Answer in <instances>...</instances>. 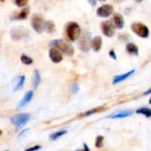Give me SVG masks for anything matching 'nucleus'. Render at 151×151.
Masks as SVG:
<instances>
[{
    "mask_svg": "<svg viewBox=\"0 0 151 151\" xmlns=\"http://www.w3.org/2000/svg\"><path fill=\"white\" fill-rule=\"evenodd\" d=\"M70 90H71V92H72L73 94H77L78 91H79V86H78L77 84H73V85L71 86Z\"/></svg>",
    "mask_w": 151,
    "mask_h": 151,
    "instance_id": "28",
    "label": "nucleus"
},
{
    "mask_svg": "<svg viewBox=\"0 0 151 151\" xmlns=\"http://www.w3.org/2000/svg\"><path fill=\"white\" fill-rule=\"evenodd\" d=\"M113 22H114V25L115 27L118 28V29H121L123 28L124 25H125V22H124V19L123 17L119 14V13H116L113 17Z\"/></svg>",
    "mask_w": 151,
    "mask_h": 151,
    "instance_id": "13",
    "label": "nucleus"
},
{
    "mask_svg": "<svg viewBox=\"0 0 151 151\" xmlns=\"http://www.w3.org/2000/svg\"><path fill=\"white\" fill-rule=\"evenodd\" d=\"M104 136L102 135H98L96 139V147L97 149H100L103 147V144H104Z\"/></svg>",
    "mask_w": 151,
    "mask_h": 151,
    "instance_id": "25",
    "label": "nucleus"
},
{
    "mask_svg": "<svg viewBox=\"0 0 151 151\" xmlns=\"http://www.w3.org/2000/svg\"><path fill=\"white\" fill-rule=\"evenodd\" d=\"M30 120V115L27 113H19L17 115H14L11 118L10 121L11 123L17 129L22 128Z\"/></svg>",
    "mask_w": 151,
    "mask_h": 151,
    "instance_id": "3",
    "label": "nucleus"
},
{
    "mask_svg": "<svg viewBox=\"0 0 151 151\" xmlns=\"http://www.w3.org/2000/svg\"><path fill=\"white\" fill-rule=\"evenodd\" d=\"M100 1H105V0H100Z\"/></svg>",
    "mask_w": 151,
    "mask_h": 151,
    "instance_id": "37",
    "label": "nucleus"
},
{
    "mask_svg": "<svg viewBox=\"0 0 151 151\" xmlns=\"http://www.w3.org/2000/svg\"><path fill=\"white\" fill-rule=\"evenodd\" d=\"M50 44H51L52 46H54V48L58 49V50H60L61 52H63L64 54H65V55H67V56H69V57L73 56V53H74L73 47L70 43L65 42V41L62 40V39L54 40V41L51 42Z\"/></svg>",
    "mask_w": 151,
    "mask_h": 151,
    "instance_id": "1",
    "label": "nucleus"
},
{
    "mask_svg": "<svg viewBox=\"0 0 151 151\" xmlns=\"http://www.w3.org/2000/svg\"><path fill=\"white\" fill-rule=\"evenodd\" d=\"M150 94H151V88L149 89V90H147L143 95H144V96H148V95H150Z\"/></svg>",
    "mask_w": 151,
    "mask_h": 151,
    "instance_id": "33",
    "label": "nucleus"
},
{
    "mask_svg": "<svg viewBox=\"0 0 151 151\" xmlns=\"http://www.w3.org/2000/svg\"><path fill=\"white\" fill-rule=\"evenodd\" d=\"M42 150V146L41 145H35V146H32L28 149H26L24 151H38Z\"/></svg>",
    "mask_w": 151,
    "mask_h": 151,
    "instance_id": "27",
    "label": "nucleus"
},
{
    "mask_svg": "<svg viewBox=\"0 0 151 151\" xmlns=\"http://www.w3.org/2000/svg\"><path fill=\"white\" fill-rule=\"evenodd\" d=\"M33 96H34V92H33L32 90L27 91V92L25 94V96H23V98L20 100V102L19 103V104H18V109L25 107V106L32 100Z\"/></svg>",
    "mask_w": 151,
    "mask_h": 151,
    "instance_id": "11",
    "label": "nucleus"
},
{
    "mask_svg": "<svg viewBox=\"0 0 151 151\" xmlns=\"http://www.w3.org/2000/svg\"><path fill=\"white\" fill-rule=\"evenodd\" d=\"M149 103L151 104V97H150V101H149Z\"/></svg>",
    "mask_w": 151,
    "mask_h": 151,
    "instance_id": "35",
    "label": "nucleus"
},
{
    "mask_svg": "<svg viewBox=\"0 0 151 151\" xmlns=\"http://www.w3.org/2000/svg\"><path fill=\"white\" fill-rule=\"evenodd\" d=\"M134 72H135V70H131L130 72H128V73H124V74H121V75H118V76H116L115 78H114V80H113V84H116V83H119V82H121V81H125V80H127V78H129L131 75H133L134 73Z\"/></svg>",
    "mask_w": 151,
    "mask_h": 151,
    "instance_id": "14",
    "label": "nucleus"
},
{
    "mask_svg": "<svg viewBox=\"0 0 151 151\" xmlns=\"http://www.w3.org/2000/svg\"><path fill=\"white\" fill-rule=\"evenodd\" d=\"M132 30L142 38H148L150 35V30L148 27L140 22H134L131 26Z\"/></svg>",
    "mask_w": 151,
    "mask_h": 151,
    "instance_id": "5",
    "label": "nucleus"
},
{
    "mask_svg": "<svg viewBox=\"0 0 151 151\" xmlns=\"http://www.w3.org/2000/svg\"><path fill=\"white\" fill-rule=\"evenodd\" d=\"M1 134H2V131L0 130V135H1Z\"/></svg>",
    "mask_w": 151,
    "mask_h": 151,
    "instance_id": "36",
    "label": "nucleus"
},
{
    "mask_svg": "<svg viewBox=\"0 0 151 151\" xmlns=\"http://www.w3.org/2000/svg\"><path fill=\"white\" fill-rule=\"evenodd\" d=\"M25 80H26V78H25L24 75L17 77V80H16V82H15V85H14V88H13V91H18V90L21 89L23 88V86H24Z\"/></svg>",
    "mask_w": 151,
    "mask_h": 151,
    "instance_id": "17",
    "label": "nucleus"
},
{
    "mask_svg": "<svg viewBox=\"0 0 151 151\" xmlns=\"http://www.w3.org/2000/svg\"><path fill=\"white\" fill-rule=\"evenodd\" d=\"M28 35V32L23 27H15L11 31V36L13 40H21Z\"/></svg>",
    "mask_w": 151,
    "mask_h": 151,
    "instance_id": "8",
    "label": "nucleus"
},
{
    "mask_svg": "<svg viewBox=\"0 0 151 151\" xmlns=\"http://www.w3.org/2000/svg\"><path fill=\"white\" fill-rule=\"evenodd\" d=\"M110 56L113 58V59H117V57H116V54H115V52H114V50H111V51H110Z\"/></svg>",
    "mask_w": 151,
    "mask_h": 151,
    "instance_id": "31",
    "label": "nucleus"
},
{
    "mask_svg": "<svg viewBox=\"0 0 151 151\" xmlns=\"http://www.w3.org/2000/svg\"><path fill=\"white\" fill-rule=\"evenodd\" d=\"M112 12H113V6L111 4H104L100 6L96 11V14L99 17H103V18L109 17Z\"/></svg>",
    "mask_w": 151,
    "mask_h": 151,
    "instance_id": "9",
    "label": "nucleus"
},
{
    "mask_svg": "<svg viewBox=\"0 0 151 151\" xmlns=\"http://www.w3.org/2000/svg\"><path fill=\"white\" fill-rule=\"evenodd\" d=\"M1 1H4V0H1Z\"/></svg>",
    "mask_w": 151,
    "mask_h": 151,
    "instance_id": "38",
    "label": "nucleus"
},
{
    "mask_svg": "<svg viewBox=\"0 0 151 151\" xmlns=\"http://www.w3.org/2000/svg\"><path fill=\"white\" fill-rule=\"evenodd\" d=\"M45 30L50 33L52 34L56 31V26L54 24L53 21H46L45 22Z\"/></svg>",
    "mask_w": 151,
    "mask_h": 151,
    "instance_id": "22",
    "label": "nucleus"
},
{
    "mask_svg": "<svg viewBox=\"0 0 151 151\" xmlns=\"http://www.w3.org/2000/svg\"><path fill=\"white\" fill-rule=\"evenodd\" d=\"M28 0H14V3L15 4L18 6V7H24L27 5Z\"/></svg>",
    "mask_w": 151,
    "mask_h": 151,
    "instance_id": "26",
    "label": "nucleus"
},
{
    "mask_svg": "<svg viewBox=\"0 0 151 151\" xmlns=\"http://www.w3.org/2000/svg\"><path fill=\"white\" fill-rule=\"evenodd\" d=\"M20 60H21V62H22L24 65H32V64H33V59H32L30 57H28V56H27V55H25V54H22V55H21Z\"/></svg>",
    "mask_w": 151,
    "mask_h": 151,
    "instance_id": "24",
    "label": "nucleus"
},
{
    "mask_svg": "<svg viewBox=\"0 0 151 151\" xmlns=\"http://www.w3.org/2000/svg\"><path fill=\"white\" fill-rule=\"evenodd\" d=\"M49 55H50V58L51 59V61L56 63V64L59 63L63 60V56L61 54V51L56 48H51L50 50Z\"/></svg>",
    "mask_w": 151,
    "mask_h": 151,
    "instance_id": "10",
    "label": "nucleus"
},
{
    "mask_svg": "<svg viewBox=\"0 0 151 151\" xmlns=\"http://www.w3.org/2000/svg\"><path fill=\"white\" fill-rule=\"evenodd\" d=\"M101 28H102V31L104 35H106L108 37H112L114 35L115 28H114L113 24L111 21H108V20L104 21L101 24Z\"/></svg>",
    "mask_w": 151,
    "mask_h": 151,
    "instance_id": "7",
    "label": "nucleus"
},
{
    "mask_svg": "<svg viewBox=\"0 0 151 151\" xmlns=\"http://www.w3.org/2000/svg\"><path fill=\"white\" fill-rule=\"evenodd\" d=\"M32 27L38 34H42L45 30V21L43 18L39 14H35L31 19Z\"/></svg>",
    "mask_w": 151,
    "mask_h": 151,
    "instance_id": "4",
    "label": "nucleus"
},
{
    "mask_svg": "<svg viewBox=\"0 0 151 151\" xmlns=\"http://www.w3.org/2000/svg\"><path fill=\"white\" fill-rule=\"evenodd\" d=\"M89 3H90V4L91 5H93V6H95L96 4V0H88Z\"/></svg>",
    "mask_w": 151,
    "mask_h": 151,
    "instance_id": "32",
    "label": "nucleus"
},
{
    "mask_svg": "<svg viewBox=\"0 0 151 151\" xmlns=\"http://www.w3.org/2000/svg\"><path fill=\"white\" fill-rule=\"evenodd\" d=\"M104 107H97V108H95V109H92V110H89V111H86V112H84V113H82L81 115H80V117L81 118H84V117H88V116H90V115H92V114H94V113H96V112H99V111H104Z\"/></svg>",
    "mask_w": 151,
    "mask_h": 151,
    "instance_id": "21",
    "label": "nucleus"
},
{
    "mask_svg": "<svg viewBox=\"0 0 151 151\" xmlns=\"http://www.w3.org/2000/svg\"><path fill=\"white\" fill-rule=\"evenodd\" d=\"M91 47L95 51H99L102 47V38L100 36H96L91 41Z\"/></svg>",
    "mask_w": 151,
    "mask_h": 151,
    "instance_id": "16",
    "label": "nucleus"
},
{
    "mask_svg": "<svg viewBox=\"0 0 151 151\" xmlns=\"http://www.w3.org/2000/svg\"><path fill=\"white\" fill-rule=\"evenodd\" d=\"M67 131L66 130H59V131H57L55 133H52L50 134V139L51 141H57L58 139L61 138L62 136H64L65 134H66Z\"/></svg>",
    "mask_w": 151,
    "mask_h": 151,
    "instance_id": "20",
    "label": "nucleus"
},
{
    "mask_svg": "<svg viewBox=\"0 0 151 151\" xmlns=\"http://www.w3.org/2000/svg\"><path fill=\"white\" fill-rule=\"evenodd\" d=\"M75 151H90V149L88 147V145L86 143H83V150H77Z\"/></svg>",
    "mask_w": 151,
    "mask_h": 151,
    "instance_id": "30",
    "label": "nucleus"
},
{
    "mask_svg": "<svg viewBox=\"0 0 151 151\" xmlns=\"http://www.w3.org/2000/svg\"><path fill=\"white\" fill-rule=\"evenodd\" d=\"M28 12H29V9L28 8H24L23 10H21L18 13H16L13 16H12L11 19H18V20H19V19H26L27 18Z\"/></svg>",
    "mask_w": 151,
    "mask_h": 151,
    "instance_id": "12",
    "label": "nucleus"
},
{
    "mask_svg": "<svg viewBox=\"0 0 151 151\" xmlns=\"http://www.w3.org/2000/svg\"><path fill=\"white\" fill-rule=\"evenodd\" d=\"M41 82V75L38 70L34 71V79H33V88L36 89Z\"/></svg>",
    "mask_w": 151,
    "mask_h": 151,
    "instance_id": "19",
    "label": "nucleus"
},
{
    "mask_svg": "<svg viewBox=\"0 0 151 151\" xmlns=\"http://www.w3.org/2000/svg\"><path fill=\"white\" fill-rule=\"evenodd\" d=\"M133 114V111H119V112H117V113H113L110 116L111 119H122V118H127V117H129Z\"/></svg>",
    "mask_w": 151,
    "mask_h": 151,
    "instance_id": "15",
    "label": "nucleus"
},
{
    "mask_svg": "<svg viewBox=\"0 0 151 151\" xmlns=\"http://www.w3.org/2000/svg\"><path fill=\"white\" fill-rule=\"evenodd\" d=\"M7 151H8V150H7Z\"/></svg>",
    "mask_w": 151,
    "mask_h": 151,
    "instance_id": "39",
    "label": "nucleus"
},
{
    "mask_svg": "<svg viewBox=\"0 0 151 151\" xmlns=\"http://www.w3.org/2000/svg\"><path fill=\"white\" fill-rule=\"evenodd\" d=\"M135 2H137V3H141V2H142L143 0H134Z\"/></svg>",
    "mask_w": 151,
    "mask_h": 151,
    "instance_id": "34",
    "label": "nucleus"
},
{
    "mask_svg": "<svg viewBox=\"0 0 151 151\" xmlns=\"http://www.w3.org/2000/svg\"><path fill=\"white\" fill-rule=\"evenodd\" d=\"M65 31L68 39L72 42L78 40L81 36V27L75 22H69L66 25Z\"/></svg>",
    "mask_w": 151,
    "mask_h": 151,
    "instance_id": "2",
    "label": "nucleus"
},
{
    "mask_svg": "<svg viewBox=\"0 0 151 151\" xmlns=\"http://www.w3.org/2000/svg\"><path fill=\"white\" fill-rule=\"evenodd\" d=\"M127 51L129 54L134 55V56H138V54H139V49H138V47L134 43H132V42H130V43H128L127 45Z\"/></svg>",
    "mask_w": 151,
    "mask_h": 151,
    "instance_id": "18",
    "label": "nucleus"
},
{
    "mask_svg": "<svg viewBox=\"0 0 151 151\" xmlns=\"http://www.w3.org/2000/svg\"><path fill=\"white\" fill-rule=\"evenodd\" d=\"M28 131H29L28 129H25V130H23V131H21V132H20V133L19 134V135H18V137H19V139H20V138H22V137H23V136H24V135H25V134H27V133Z\"/></svg>",
    "mask_w": 151,
    "mask_h": 151,
    "instance_id": "29",
    "label": "nucleus"
},
{
    "mask_svg": "<svg viewBox=\"0 0 151 151\" xmlns=\"http://www.w3.org/2000/svg\"><path fill=\"white\" fill-rule=\"evenodd\" d=\"M91 47V39H90V35L87 31H85L80 38L79 41V48L81 49V51L83 52H88Z\"/></svg>",
    "mask_w": 151,
    "mask_h": 151,
    "instance_id": "6",
    "label": "nucleus"
},
{
    "mask_svg": "<svg viewBox=\"0 0 151 151\" xmlns=\"http://www.w3.org/2000/svg\"><path fill=\"white\" fill-rule=\"evenodd\" d=\"M136 113H137V114L144 115V116H146L147 118H150L151 109H150V108H147V107H142V108L138 109V110L136 111Z\"/></svg>",
    "mask_w": 151,
    "mask_h": 151,
    "instance_id": "23",
    "label": "nucleus"
}]
</instances>
